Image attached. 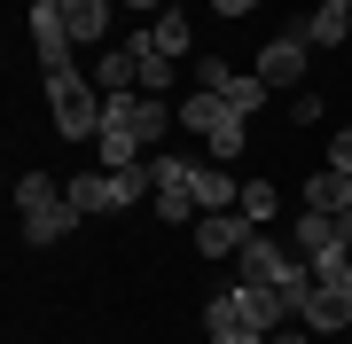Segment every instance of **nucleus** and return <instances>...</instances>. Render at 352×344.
Returning <instances> with one entry per match:
<instances>
[{"mask_svg": "<svg viewBox=\"0 0 352 344\" xmlns=\"http://www.w3.org/2000/svg\"><path fill=\"white\" fill-rule=\"evenodd\" d=\"M47 102H55V133H63V141H94L110 94H102L94 78H78L71 63H55V71H47Z\"/></svg>", "mask_w": 352, "mask_h": 344, "instance_id": "f257e3e1", "label": "nucleus"}, {"mask_svg": "<svg viewBox=\"0 0 352 344\" xmlns=\"http://www.w3.org/2000/svg\"><path fill=\"white\" fill-rule=\"evenodd\" d=\"M204 344H274L258 329V313H251V290H219V297H204Z\"/></svg>", "mask_w": 352, "mask_h": 344, "instance_id": "f03ea898", "label": "nucleus"}, {"mask_svg": "<svg viewBox=\"0 0 352 344\" xmlns=\"http://www.w3.org/2000/svg\"><path fill=\"white\" fill-rule=\"evenodd\" d=\"M305 71H314V39H305V24H289V32H274L258 47V78H266V87L305 94Z\"/></svg>", "mask_w": 352, "mask_h": 344, "instance_id": "7ed1b4c3", "label": "nucleus"}, {"mask_svg": "<svg viewBox=\"0 0 352 344\" xmlns=\"http://www.w3.org/2000/svg\"><path fill=\"white\" fill-rule=\"evenodd\" d=\"M298 321L314 336H344L352 329V282H314V290L298 297Z\"/></svg>", "mask_w": 352, "mask_h": 344, "instance_id": "20e7f679", "label": "nucleus"}, {"mask_svg": "<svg viewBox=\"0 0 352 344\" xmlns=\"http://www.w3.org/2000/svg\"><path fill=\"white\" fill-rule=\"evenodd\" d=\"M188 235H196V251H204V258H235L258 227H251L243 211H196V227H188Z\"/></svg>", "mask_w": 352, "mask_h": 344, "instance_id": "39448f33", "label": "nucleus"}, {"mask_svg": "<svg viewBox=\"0 0 352 344\" xmlns=\"http://www.w3.org/2000/svg\"><path fill=\"white\" fill-rule=\"evenodd\" d=\"M32 47H39V71H55V63H71V24H63V8L55 0H32Z\"/></svg>", "mask_w": 352, "mask_h": 344, "instance_id": "423d86ee", "label": "nucleus"}, {"mask_svg": "<svg viewBox=\"0 0 352 344\" xmlns=\"http://www.w3.org/2000/svg\"><path fill=\"white\" fill-rule=\"evenodd\" d=\"M78 219H87V211H78L71 196H55V204H39V211H24V227H16V235H24L32 251H47V242H63V235L78 227Z\"/></svg>", "mask_w": 352, "mask_h": 344, "instance_id": "0eeeda50", "label": "nucleus"}, {"mask_svg": "<svg viewBox=\"0 0 352 344\" xmlns=\"http://www.w3.org/2000/svg\"><path fill=\"white\" fill-rule=\"evenodd\" d=\"M55 8H63V24H71V39H78V47H102V39H110L118 0H55Z\"/></svg>", "mask_w": 352, "mask_h": 344, "instance_id": "6e6552de", "label": "nucleus"}, {"mask_svg": "<svg viewBox=\"0 0 352 344\" xmlns=\"http://www.w3.org/2000/svg\"><path fill=\"white\" fill-rule=\"evenodd\" d=\"M141 149H149V141H141L133 126H102V133H94V157H102V172H133V165H149Z\"/></svg>", "mask_w": 352, "mask_h": 344, "instance_id": "1a4fd4ad", "label": "nucleus"}, {"mask_svg": "<svg viewBox=\"0 0 352 344\" xmlns=\"http://www.w3.org/2000/svg\"><path fill=\"white\" fill-rule=\"evenodd\" d=\"M305 211H352V172H337V165H321V172H305Z\"/></svg>", "mask_w": 352, "mask_h": 344, "instance_id": "9d476101", "label": "nucleus"}, {"mask_svg": "<svg viewBox=\"0 0 352 344\" xmlns=\"http://www.w3.org/2000/svg\"><path fill=\"white\" fill-rule=\"evenodd\" d=\"M235 196H243V180L219 172L212 157H196V211H235Z\"/></svg>", "mask_w": 352, "mask_h": 344, "instance_id": "9b49d317", "label": "nucleus"}, {"mask_svg": "<svg viewBox=\"0 0 352 344\" xmlns=\"http://www.w3.org/2000/svg\"><path fill=\"white\" fill-rule=\"evenodd\" d=\"M188 39H196V24H188L180 8L149 16V55H173V63H188Z\"/></svg>", "mask_w": 352, "mask_h": 344, "instance_id": "f8f14e48", "label": "nucleus"}, {"mask_svg": "<svg viewBox=\"0 0 352 344\" xmlns=\"http://www.w3.org/2000/svg\"><path fill=\"white\" fill-rule=\"evenodd\" d=\"M337 219H329V211H298V227H289V251H298V258H314V251H337Z\"/></svg>", "mask_w": 352, "mask_h": 344, "instance_id": "ddd939ff", "label": "nucleus"}, {"mask_svg": "<svg viewBox=\"0 0 352 344\" xmlns=\"http://www.w3.org/2000/svg\"><path fill=\"white\" fill-rule=\"evenodd\" d=\"M344 32H352V0H321V8L305 16V39H314V47H337Z\"/></svg>", "mask_w": 352, "mask_h": 344, "instance_id": "4468645a", "label": "nucleus"}, {"mask_svg": "<svg viewBox=\"0 0 352 344\" xmlns=\"http://www.w3.org/2000/svg\"><path fill=\"white\" fill-rule=\"evenodd\" d=\"M219 117H235V110H227V94H204V87H188V102H180V126H188V133L204 141V133L219 126Z\"/></svg>", "mask_w": 352, "mask_h": 344, "instance_id": "2eb2a0df", "label": "nucleus"}, {"mask_svg": "<svg viewBox=\"0 0 352 344\" xmlns=\"http://www.w3.org/2000/svg\"><path fill=\"white\" fill-rule=\"evenodd\" d=\"M235 211L251 219V227H274V211H282V196H274V180H243V196H235Z\"/></svg>", "mask_w": 352, "mask_h": 344, "instance_id": "dca6fc26", "label": "nucleus"}, {"mask_svg": "<svg viewBox=\"0 0 352 344\" xmlns=\"http://www.w3.org/2000/svg\"><path fill=\"white\" fill-rule=\"evenodd\" d=\"M55 196H71V180H55V172H16V211H39V204H55Z\"/></svg>", "mask_w": 352, "mask_h": 344, "instance_id": "f3484780", "label": "nucleus"}, {"mask_svg": "<svg viewBox=\"0 0 352 344\" xmlns=\"http://www.w3.org/2000/svg\"><path fill=\"white\" fill-rule=\"evenodd\" d=\"M219 94H227V110H235V117H251V110H266V94H274V87H266L258 71H235Z\"/></svg>", "mask_w": 352, "mask_h": 344, "instance_id": "a211bd4d", "label": "nucleus"}, {"mask_svg": "<svg viewBox=\"0 0 352 344\" xmlns=\"http://www.w3.org/2000/svg\"><path fill=\"white\" fill-rule=\"evenodd\" d=\"M243 141H251V133H243V117H219V126L204 133V157H212V165H235Z\"/></svg>", "mask_w": 352, "mask_h": 344, "instance_id": "6ab92c4d", "label": "nucleus"}, {"mask_svg": "<svg viewBox=\"0 0 352 344\" xmlns=\"http://www.w3.org/2000/svg\"><path fill=\"white\" fill-rule=\"evenodd\" d=\"M164 126H180V110L164 102V94H141V102H133V133H141V141H157Z\"/></svg>", "mask_w": 352, "mask_h": 344, "instance_id": "aec40b11", "label": "nucleus"}, {"mask_svg": "<svg viewBox=\"0 0 352 344\" xmlns=\"http://www.w3.org/2000/svg\"><path fill=\"white\" fill-rule=\"evenodd\" d=\"M227 78H235V71H227V63H219V55H204V63H196V87H204V94H219V87H227Z\"/></svg>", "mask_w": 352, "mask_h": 344, "instance_id": "412c9836", "label": "nucleus"}, {"mask_svg": "<svg viewBox=\"0 0 352 344\" xmlns=\"http://www.w3.org/2000/svg\"><path fill=\"white\" fill-rule=\"evenodd\" d=\"M329 165H337V172H352V126H337V133H329Z\"/></svg>", "mask_w": 352, "mask_h": 344, "instance_id": "4be33fe9", "label": "nucleus"}, {"mask_svg": "<svg viewBox=\"0 0 352 344\" xmlns=\"http://www.w3.org/2000/svg\"><path fill=\"white\" fill-rule=\"evenodd\" d=\"M274 344H321V336L305 329V321H289V329H274Z\"/></svg>", "mask_w": 352, "mask_h": 344, "instance_id": "5701e85b", "label": "nucleus"}, {"mask_svg": "<svg viewBox=\"0 0 352 344\" xmlns=\"http://www.w3.org/2000/svg\"><path fill=\"white\" fill-rule=\"evenodd\" d=\"M258 0H212V16H227V24H235V16H251Z\"/></svg>", "mask_w": 352, "mask_h": 344, "instance_id": "b1692460", "label": "nucleus"}, {"mask_svg": "<svg viewBox=\"0 0 352 344\" xmlns=\"http://www.w3.org/2000/svg\"><path fill=\"white\" fill-rule=\"evenodd\" d=\"M118 8H126L133 24H141V16H164V0H118Z\"/></svg>", "mask_w": 352, "mask_h": 344, "instance_id": "393cba45", "label": "nucleus"}, {"mask_svg": "<svg viewBox=\"0 0 352 344\" xmlns=\"http://www.w3.org/2000/svg\"><path fill=\"white\" fill-rule=\"evenodd\" d=\"M321 344H337V336H321Z\"/></svg>", "mask_w": 352, "mask_h": 344, "instance_id": "a878e982", "label": "nucleus"}]
</instances>
